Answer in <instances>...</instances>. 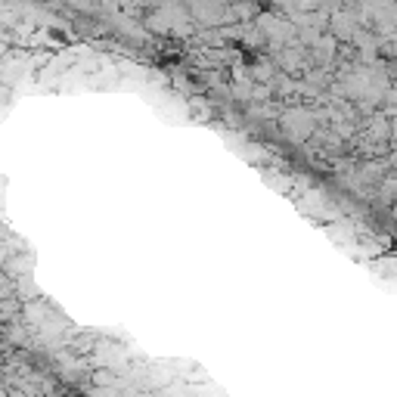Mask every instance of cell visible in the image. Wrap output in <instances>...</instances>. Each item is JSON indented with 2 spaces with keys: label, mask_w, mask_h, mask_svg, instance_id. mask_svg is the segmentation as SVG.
Here are the masks:
<instances>
[{
  "label": "cell",
  "mask_w": 397,
  "mask_h": 397,
  "mask_svg": "<svg viewBox=\"0 0 397 397\" xmlns=\"http://www.w3.org/2000/svg\"><path fill=\"white\" fill-rule=\"evenodd\" d=\"M282 122H286V131L295 140H304L307 134H313V118H311V112H304V109H289L286 115H282Z\"/></svg>",
  "instance_id": "cell-1"
},
{
  "label": "cell",
  "mask_w": 397,
  "mask_h": 397,
  "mask_svg": "<svg viewBox=\"0 0 397 397\" xmlns=\"http://www.w3.org/2000/svg\"><path fill=\"white\" fill-rule=\"evenodd\" d=\"M394 217H397V205H394Z\"/></svg>",
  "instance_id": "cell-3"
},
{
  "label": "cell",
  "mask_w": 397,
  "mask_h": 397,
  "mask_svg": "<svg viewBox=\"0 0 397 397\" xmlns=\"http://www.w3.org/2000/svg\"><path fill=\"white\" fill-rule=\"evenodd\" d=\"M354 32H357L354 13H335V16H329V34H332L335 41H351Z\"/></svg>",
  "instance_id": "cell-2"
}]
</instances>
